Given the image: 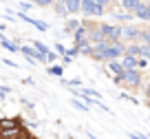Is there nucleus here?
<instances>
[{
  "label": "nucleus",
  "instance_id": "38",
  "mask_svg": "<svg viewBox=\"0 0 150 139\" xmlns=\"http://www.w3.org/2000/svg\"><path fill=\"white\" fill-rule=\"evenodd\" d=\"M27 2H33V5H35V0H27Z\"/></svg>",
  "mask_w": 150,
  "mask_h": 139
},
{
  "label": "nucleus",
  "instance_id": "6",
  "mask_svg": "<svg viewBox=\"0 0 150 139\" xmlns=\"http://www.w3.org/2000/svg\"><path fill=\"white\" fill-rule=\"evenodd\" d=\"M135 18L141 20V22H150V0H144L141 7L135 11Z\"/></svg>",
  "mask_w": 150,
  "mask_h": 139
},
{
  "label": "nucleus",
  "instance_id": "31",
  "mask_svg": "<svg viewBox=\"0 0 150 139\" xmlns=\"http://www.w3.org/2000/svg\"><path fill=\"white\" fill-rule=\"evenodd\" d=\"M141 91H144L146 99H148V102H150V82H146V84H144V88H141Z\"/></svg>",
  "mask_w": 150,
  "mask_h": 139
},
{
  "label": "nucleus",
  "instance_id": "17",
  "mask_svg": "<svg viewBox=\"0 0 150 139\" xmlns=\"http://www.w3.org/2000/svg\"><path fill=\"white\" fill-rule=\"evenodd\" d=\"M49 75H53V77H62V75H64V66H62V64H51V66H49Z\"/></svg>",
  "mask_w": 150,
  "mask_h": 139
},
{
  "label": "nucleus",
  "instance_id": "35",
  "mask_svg": "<svg viewBox=\"0 0 150 139\" xmlns=\"http://www.w3.org/2000/svg\"><path fill=\"white\" fill-rule=\"evenodd\" d=\"M2 62H5V66H11V69H18V64H16L13 60H7V57H5Z\"/></svg>",
  "mask_w": 150,
  "mask_h": 139
},
{
  "label": "nucleus",
  "instance_id": "32",
  "mask_svg": "<svg viewBox=\"0 0 150 139\" xmlns=\"http://www.w3.org/2000/svg\"><path fill=\"white\" fill-rule=\"evenodd\" d=\"M128 137H130V139H148L146 135H141V133H128Z\"/></svg>",
  "mask_w": 150,
  "mask_h": 139
},
{
  "label": "nucleus",
  "instance_id": "10",
  "mask_svg": "<svg viewBox=\"0 0 150 139\" xmlns=\"http://www.w3.org/2000/svg\"><path fill=\"white\" fill-rule=\"evenodd\" d=\"M106 71L112 75V77H117V75H122L126 69H124L122 60H110V62H106Z\"/></svg>",
  "mask_w": 150,
  "mask_h": 139
},
{
  "label": "nucleus",
  "instance_id": "39",
  "mask_svg": "<svg viewBox=\"0 0 150 139\" xmlns=\"http://www.w3.org/2000/svg\"><path fill=\"white\" fill-rule=\"evenodd\" d=\"M0 2H7V0H0Z\"/></svg>",
  "mask_w": 150,
  "mask_h": 139
},
{
  "label": "nucleus",
  "instance_id": "26",
  "mask_svg": "<svg viewBox=\"0 0 150 139\" xmlns=\"http://www.w3.org/2000/svg\"><path fill=\"white\" fill-rule=\"evenodd\" d=\"M31 7H33V2H27V0H22V2H20V11H24V13H27V11H31Z\"/></svg>",
  "mask_w": 150,
  "mask_h": 139
},
{
  "label": "nucleus",
  "instance_id": "3",
  "mask_svg": "<svg viewBox=\"0 0 150 139\" xmlns=\"http://www.w3.org/2000/svg\"><path fill=\"white\" fill-rule=\"evenodd\" d=\"M82 13L84 18H102L106 13V7L97 5L95 0H82Z\"/></svg>",
  "mask_w": 150,
  "mask_h": 139
},
{
  "label": "nucleus",
  "instance_id": "40",
  "mask_svg": "<svg viewBox=\"0 0 150 139\" xmlns=\"http://www.w3.org/2000/svg\"><path fill=\"white\" fill-rule=\"evenodd\" d=\"M33 139H35V137H33Z\"/></svg>",
  "mask_w": 150,
  "mask_h": 139
},
{
  "label": "nucleus",
  "instance_id": "7",
  "mask_svg": "<svg viewBox=\"0 0 150 139\" xmlns=\"http://www.w3.org/2000/svg\"><path fill=\"white\" fill-rule=\"evenodd\" d=\"M110 16L117 20L119 24H130L132 20H135V16L128 13V11H124V9H122V11H119V9H112V11H110Z\"/></svg>",
  "mask_w": 150,
  "mask_h": 139
},
{
  "label": "nucleus",
  "instance_id": "21",
  "mask_svg": "<svg viewBox=\"0 0 150 139\" xmlns=\"http://www.w3.org/2000/svg\"><path fill=\"white\" fill-rule=\"evenodd\" d=\"M82 93H84V95H88V97H95V99L102 97V93L95 91V88H82Z\"/></svg>",
  "mask_w": 150,
  "mask_h": 139
},
{
  "label": "nucleus",
  "instance_id": "36",
  "mask_svg": "<svg viewBox=\"0 0 150 139\" xmlns=\"http://www.w3.org/2000/svg\"><path fill=\"white\" fill-rule=\"evenodd\" d=\"M55 2H60V5H66V2H69V0H55Z\"/></svg>",
  "mask_w": 150,
  "mask_h": 139
},
{
  "label": "nucleus",
  "instance_id": "4",
  "mask_svg": "<svg viewBox=\"0 0 150 139\" xmlns=\"http://www.w3.org/2000/svg\"><path fill=\"white\" fill-rule=\"evenodd\" d=\"M141 40V27H135V24H122V42L130 44V42H139Z\"/></svg>",
  "mask_w": 150,
  "mask_h": 139
},
{
  "label": "nucleus",
  "instance_id": "22",
  "mask_svg": "<svg viewBox=\"0 0 150 139\" xmlns=\"http://www.w3.org/2000/svg\"><path fill=\"white\" fill-rule=\"evenodd\" d=\"M57 57H60V55H57L55 51H49V53H47V64H55Z\"/></svg>",
  "mask_w": 150,
  "mask_h": 139
},
{
  "label": "nucleus",
  "instance_id": "37",
  "mask_svg": "<svg viewBox=\"0 0 150 139\" xmlns=\"http://www.w3.org/2000/svg\"><path fill=\"white\" fill-rule=\"evenodd\" d=\"M5 29H7V27H5V24H2V22H0V33H2V31H5Z\"/></svg>",
  "mask_w": 150,
  "mask_h": 139
},
{
  "label": "nucleus",
  "instance_id": "13",
  "mask_svg": "<svg viewBox=\"0 0 150 139\" xmlns=\"http://www.w3.org/2000/svg\"><path fill=\"white\" fill-rule=\"evenodd\" d=\"M122 64H124V69H128V71H132V69H139V57H135V55H124L122 57Z\"/></svg>",
  "mask_w": 150,
  "mask_h": 139
},
{
  "label": "nucleus",
  "instance_id": "2",
  "mask_svg": "<svg viewBox=\"0 0 150 139\" xmlns=\"http://www.w3.org/2000/svg\"><path fill=\"white\" fill-rule=\"evenodd\" d=\"M104 40L108 42H122V24H110V22H99Z\"/></svg>",
  "mask_w": 150,
  "mask_h": 139
},
{
  "label": "nucleus",
  "instance_id": "30",
  "mask_svg": "<svg viewBox=\"0 0 150 139\" xmlns=\"http://www.w3.org/2000/svg\"><path fill=\"white\" fill-rule=\"evenodd\" d=\"M148 64H150V60H146V57H139V71L148 69Z\"/></svg>",
  "mask_w": 150,
  "mask_h": 139
},
{
  "label": "nucleus",
  "instance_id": "11",
  "mask_svg": "<svg viewBox=\"0 0 150 139\" xmlns=\"http://www.w3.org/2000/svg\"><path fill=\"white\" fill-rule=\"evenodd\" d=\"M82 27V20L80 18H75V16H71V18H66V24H64V33H71L73 35L77 29Z\"/></svg>",
  "mask_w": 150,
  "mask_h": 139
},
{
  "label": "nucleus",
  "instance_id": "33",
  "mask_svg": "<svg viewBox=\"0 0 150 139\" xmlns=\"http://www.w3.org/2000/svg\"><path fill=\"white\" fill-rule=\"evenodd\" d=\"M71 62H73V57H69V55H62V66H69Z\"/></svg>",
  "mask_w": 150,
  "mask_h": 139
},
{
  "label": "nucleus",
  "instance_id": "16",
  "mask_svg": "<svg viewBox=\"0 0 150 139\" xmlns=\"http://www.w3.org/2000/svg\"><path fill=\"white\" fill-rule=\"evenodd\" d=\"M53 11L60 18H69V11H66V5H60V2H53Z\"/></svg>",
  "mask_w": 150,
  "mask_h": 139
},
{
  "label": "nucleus",
  "instance_id": "25",
  "mask_svg": "<svg viewBox=\"0 0 150 139\" xmlns=\"http://www.w3.org/2000/svg\"><path fill=\"white\" fill-rule=\"evenodd\" d=\"M95 2H97V5H104L108 9V7H112V5H117L119 0H95Z\"/></svg>",
  "mask_w": 150,
  "mask_h": 139
},
{
  "label": "nucleus",
  "instance_id": "12",
  "mask_svg": "<svg viewBox=\"0 0 150 139\" xmlns=\"http://www.w3.org/2000/svg\"><path fill=\"white\" fill-rule=\"evenodd\" d=\"M141 2H144V0H119L122 9H124V11H128V13H132V16H135V11L141 7Z\"/></svg>",
  "mask_w": 150,
  "mask_h": 139
},
{
  "label": "nucleus",
  "instance_id": "1",
  "mask_svg": "<svg viewBox=\"0 0 150 139\" xmlns=\"http://www.w3.org/2000/svg\"><path fill=\"white\" fill-rule=\"evenodd\" d=\"M112 82L117 84L119 88H124V91H141L144 88V75H141L139 69H132V71L126 69L122 75L112 77Z\"/></svg>",
  "mask_w": 150,
  "mask_h": 139
},
{
  "label": "nucleus",
  "instance_id": "28",
  "mask_svg": "<svg viewBox=\"0 0 150 139\" xmlns=\"http://www.w3.org/2000/svg\"><path fill=\"white\" fill-rule=\"evenodd\" d=\"M53 2H55V0H35L38 7H53Z\"/></svg>",
  "mask_w": 150,
  "mask_h": 139
},
{
  "label": "nucleus",
  "instance_id": "20",
  "mask_svg": "<svg viewBox=\"0 0 150 139\" xmlns=\"http://www.w3.org/2000/svg\"><path fill=\"white\" fill-rule=\"evenodd\" d=\"M139 42H146V44H150V24L141 27V40H139Z\"/></svg>",
  "mask_w": 150,
  "mask_h": 139
},
{
  "label": "nucleus",
  "instance_id": "15",
  "mask_svg": "<svg viewBox=\"0 0 150 139\" xmlns=\"http://www.w3.org/2000/svg\"><path fill=\"white\" fill-rule=\"evenodd\" d=\"M137 57H146V60H150V44H146V42H137Z\"/></svg>",
  "mask_w": 150,
  "mask_h": 139
},
{
  "label": "nucleus",
  "instance_id": "27",
  "mask_svg": "<svg viewBox=\"0 0 150 139\" xmlns=\"http://www.w3.org/2000/svg\"><path fill=\"white\" fill-rule=\"evenodd\" d=\"M9 93H11V88H9V86H0V102H2V99H5Z\"/></svg>",
  "mask_w": 150,
  "mask_h": 139
},
{
  "label": "nucleus",
  "instance_id": "18",
  "mask_svg": "<svg viewBox=\"0 0 150 139\" xmlns=\"http://www.w3.org/2000/svg\"><path fill=\"white\" fill-rule=\"evenodd\" d=\"M31 46H33V49H38L40 53H44V55H47V53L51 51V49H49V46L44 44V42H40V40H31Z\"/></svg>",
  "mask_w": 150,
  "mask_h": 139
},
{
  "label": "nucleus",
  "instance_id": "19",
  "mask_svg": "<svg viewBox=\"0 0 150 139\" xmlns=\"http://www.w3.org/2000/svg\"><path fill=\"white\" fill-rule=\"evenodd\" d=\"M62 84L69 88H82L84 84H82V79H62Z\"/></svg>",
  "mask_w": 150,
  "mask_h": 139
},
{
  "label": "nucleus",
  "instance_id": "29",
  "mask_svg": "<svg viewBox=\"0 0 150 139\" xmlns=\"http://www.w3.org/2000/svg\"><path fill=\"white\" fill-rule=\"evenodd\" d=\"M71 104H73L75 108H80V111H88V106H86V104H82V102H77V99H71Z\"/></svg>",
  "mask_w": 150,
  "mask_h": 139
},
{
  "label": "nucleus",
  "instance_id": "9",
  "mask_svg": "<svg viewBox=\"0 0 150 139\" xmlns=\"http://www.w3.org/2000/svg\"><path fill=\"white\" fill-rule=\"evenodd\" d=\"M84 42H88V29L82 24V27L73 33V44H75V46H82Z\"/></svg>",
  "mask_w": 150,
  "mask_h": 139
},
{
  "label": "nucleus",
  "instance_id": "23",
  "mask_svg": "<svg viewBox=\"0 0 150 139\" xmlns=\"http://www.w3.org/2000/svg\"><path fill=\"white\" fill-rule=\"evenodd\" d=\"M53 49H55V53H57V55H66V46L64 44H60V42H55V46H53Z\"/></svg>",
  "mask_w": 150,
  "mask_h": 139
},
{
  "label": "nucleus",
  "instance_id": "14",
  "mask_svg": "<svg viewBox=\"0 0 150 139\" xmlns=\"http://www.w3.org/2000/svg\"><path fill=\"white\" fill-rule=\"evenodd\" d=\"M66 11H69V18L82 13V0H69L66 2Z\"/></svg>",
  "mask_w": 150,
  "mask_h": 139
},
{
  "label": "nucleus",
  "instance_id": "24",
  "mask_svg": "<svg viewBox=\"0 0 150 139\" xmlns=\"http://www.w3.org/2000/svg\"><path fill=\"white\" fill-rule=\"evenodd\" d=\"M66 55H69V57H77V55H80V49L73 44L71 49H66Z\"/></svg>",
  "mask_w": 150,
  "mask_h": 139
},
{
  "label": "nucleus",
  "instance_id": "5",
  "mask_svg": "<svg viewBox=\"0 0 150 139\" xmlns=\"http://www.w3.org/2000/svg\"><path fill=\"white\" fill-rule=\"evenodd\" d=\"M18 126H24V119L22 117H0V130L5 128H18Z\"/></svg>",
  "mask_w": 150,
  "mask_h": 139
},
{
  "label": "nucleus",
  "instance_id": "34",
  "mask_svg": "<svg viewBox=\"0 0 150 139\" xmlns=\"http://www.w3.org/2000/svg\"><path fill=\"white\" fill-rule=\"evenodd\" d=\"M22 102V106L24 108H29V111H33V102H29V99H20Z\"/></svg>",
  "mask_w": 150,
  "mask_h": 139
},
{
  "label": "nucleus",
  "instance_id": "8",
  "mask_svg": "<svg viewBox=\"0 0 150 139\" xmlns=\"http://www.w3.org/2000/svg\"><path fill=\"white\" fill-rule=\"evenodd\" d=\"M0 44H2V49H7L9 53H20V44L16 40H9L5 33H0Z\"/></svg>",
  "mask_w": 150,
  "mask_h": 139
}]
</instances>
